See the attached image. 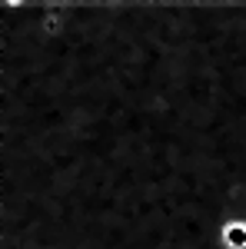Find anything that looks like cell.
Returning <instances> with one entry per match:
<instances>
[{
    "label": "cell",
    "mask_w": 246,
    "mask_h": 249,
    "mask_svg": "<svg viewBox=\"0 0 246 249\" xmlns=\"http://www.w3.org/2000/svg\"><path fill=\"white\" fill-rule=\"evenodd\" d=\"M220 249H246V219H227L220 226Z\"/></svg>",
    "instance_id": "obj_1"
}]
</instances>
